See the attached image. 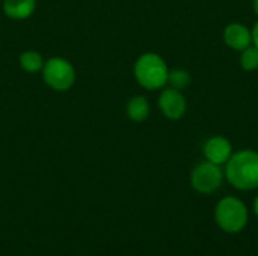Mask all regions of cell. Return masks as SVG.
Returning a JSON list of instances; mask_svg holds the SVG:
<instances>
[{
	"mask_svg": "<svg viewBox=\"0 0 258 256\" xmlns=\"http://www.w3.org/2000/svg\"><path fill=\"white\" fill-rule=\"evenodd\" d=\"M227 180L239 190L258 189V152L239 151L230 157L225 169Z\"/></svg>",
	"mask_w": 258,
	"mask_h": 256,
	"instance_id": "6da1fadb",
	"label": "cell"
},
{
	"mask_svg": "<svg viewBox=\"0 0 258 256\" xmlns=\"http://www.w3.org/2000/svg\"><path fill=\"white\" fill-rule=\"evenodd\" d=\"M215 219L218 226L227 234H237L248 225V208L234 196L222 198L215 210Z\"/></svg>",
	"mask_w": 258,
	"mask_h": 256,
	"instance_id": "7a4b0ae2",
	"label": "cell"
},
{
	"mask_svg": "<svg viewBox=\"0 0 258 256\" xmlns=\"http://www.w3.org/2000/svg\"><path fill=\"white\" fill-rule=\"evenodd\" d=\"M168 66L165 60L154 53L141 56L135 65V75L145 89H159L168 81Z\"/></svg>",
	"mask_w": 258,
	"mask_h": 256,
	"instance_id": "3957f363",
	"label": "cell"
},
{
	"mask_svg": "<svg viewBox=\"0 0 258 256\" xmlns=\"http://www.w3.org/2000/svg\"><path fill=\"white\" fill-rule=\"evenodd\" d=\"M45 83L56 91H67L73 86L76 72L73 65L62 57H51L42 66Z\"/></svg>",
	"mask_w": 258,
	"mask_h": 256,
	"instance_id": "277c9868",
	"label": "cell"
},
{
	"mask_svg": "<svg viewBox=\"0 0 258 256\" xmlns=\"http://www.w3.org/2000/svg\"><path fill=\"white\" fill-rule=\"evenodd\" d=\"M222 180H224V172H222L221 166L215 164L209 160L204 163H200L194 169L192 177H190L194 189L204 195L216 192L221 187Z\"/></svg>",
	"mask_w": 258,
	"mask_h": 256,
	"instance_id": "5b68a950",
	"label": "cell"
},
{
	"mask_svg": "<svg viewBox=\"0 0 258 256\" xmlns=\"http://www.w3.org/2000/svg\"><path fill=\"white\" fill-rule=\"evenodd\" d=\"M160 110L169 119H180L186 112V100L178 89L168 88L160 94L159 98Z\"/></svg>",
	"mask_w": 258,
	"mask_h": 256,
	"instance_id": "8992f818",
	"label": "cell"
},
{
	"mask_svg": "<svg viewBox=\"0 0 258 256\" xmlns=\"http://www.w3.org/2000/svg\"><path fill=\"white\" fill-rule=\"evenodd\" d=\"M204 155L209 161L215 163V164H224L230 160V157L233 155V148L231 143L222 137V136H215L212 139H209L204 145Z\"/></svg>",
	"mask_w": 258,
	"mask_h": 256,
	"instance_id": "52a82bcc",
	"label": "cell"
},
{
	"mask_svg": "<svg viewBox=\"0 0 258 256\" xmlns=\"http://www.w3.org/2000/svg\"><path fill=\"white\" fill-rule=\"evenodd\" d=\"M224 41L228 47L234 48V50H245L246 47H249L251 41H252V35L248 30V27H245L240 23H233L228 24L224 30Z\"/></svg>",
	"mask_w": 258,
	"mask_h": 256,
	"instance_id": "ba28073f",
	"label": "cell"
},
{
	"mask_svg": "<svg viewBox=\"0 0 258 256\" xmlns=\"http://www.w3.org/2000/svg\"><path fill=\"white\" fill-rule=\"evenodd\" d=\"M36 2L35 0H5L3 11L9 18L14 20H24L32 15L35 11Z\"/></svg>",
	"mask_w": 258,
	"mask_h": 256,
	"instance_id": "9c48e42d",
	"label": "cell"
},
{
	"mask_svg": "<svg viewBox=\"0 0 258 256\" xmlns=\"http://www.w3.org/2000/svg\"><path fill=\"white\" fill-rule=\"evenodd\" d=\"M127 115L135 122L145 121L148 118V115H150V104H148V101L144 97H141V95L133 97L128 101V104H127Z\"/></svg>",
	"mask_w": 258,
	"mask_h": 256,
	"instance_id": "30bf717a",
	"label": "cell"
},
{
	"mask_svg": "<svg viewBox=\"0 0 258 256\" xmlns=\"http://www.w3.org/2000/svg\"><path fill=\"white\" fill-rule=\"evenodd\" d=\"M20 65L27 72H36L44 66L42 57L36 51H24L20 57Z\"/></svg>",
	"mask_w": 258,
	"mask_h": 256,
	"instance_id": "8fae6325",
	"label": "cell"
},
{
	"mask_svg": "<svg viewBox=\"0 0 258 256\" xmlns=\"http://www.w3.org/2000/svg\"><path fill=\"white\" fill-rule=\"evenodd\" d=\"M240 63L246 71H254L258 68V48L254 47H246L242 53Z\"/></svg>",
	"mask_w": 258,
	"mask_h": 256,
	"instance_id": "7c38bea8",
	"label": "cell"
},
{
	"mask_svg": "<svg viewBox=\"0 0 258 256\" xmlns=\"http://www.w3.org/2000/svg\"><path fill=\"white\" fill-rule=\"evenodd\" d=\"M168 81L171 83V86L174 89H184L189 81H190V77H189V72L184 71V69H174L168 74Z\"/></svg>",
	"mask_w": 258,
	"mask_h": 256,
	"instance_id": "4fadbf2b",
	"label": "cell"
},
{
	"mask_svg": "<svg viewBox=\"0 0 258 256\" xmlns=\"http://www.w3.org/2000/svg\"><path fill=\"white\" fill-rule=\"evenodd\" d=\"M252 41H254V44H255V47L258 48V23L254 26V30H252Z\"/></svg>",
	"mask_w": 258,
	"mask_h": 256,
	"instance_id": "5bb4252c",
	"label": "cell"
},
{
	"mask_svg": "<svg viewBox=\"0 0 258 256\" xmlns=\"http://www.w3.org/2000/svg\"><path fill=\"white\" fill-rule=\"evenodd\" d=\"M254 213H255V216L258 217V196L255 198V201H254Z\"/></svg>",
	"mask_w": 258,
	"mask_h": 256,
	"instance_id": "9a60e30c",
	"label": "cell"
},
{
	"mask_svg": "<svg viewBox=\"0 0 258 256\" xmlns=\"http://www.w3.org/2000/svg\"><path fill=\"white\" fill-rule=\"evenodd\" d=\"M254 11H255V14L258 15V0H254Z\"/></svg>",
	"mask_w": 258,
	"mask_h": 256,
	"instance_id": "2e32d148",
	"label": "cell"
}]
</instances>
